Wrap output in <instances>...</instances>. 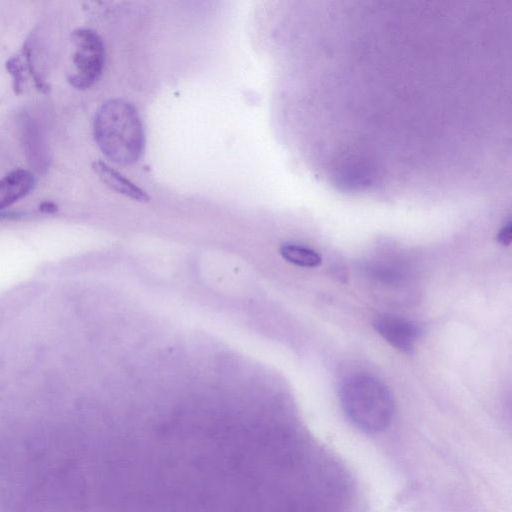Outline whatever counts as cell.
Instances as JSON below:
<instances>
[{"label": "cell", "instance_id": "obj_10", "mask_svg": "<svg viewBox=\"0 0 512 512\" xmlns=\"http://www.w3.org/2000/svg\"><path fill=\"white\" fill-rule=\"evenodd\" d=\"M7 69L13 76V88L16 94H20L23 90V65L19 58L13 57L7 62Z\"/></svg>", "mask_w": 512, "mask_h": 512}, {"label": "cell", "instance_id": "obj_12", "mask_svg": "<svg viewBox=\"0 0 512 512\" xmlns=\"http://www.w3.org/2000/svg\"><path fill=\"white\" fill-rule=\"evenodd\" d=\"M40 209L43 212H55L57 210V207L52 202H44L41 204Z\"/></svg>", "mask_w": 512, "mask_h": 512}, {"label": "cell", "instance_id": "obj_5", "mask_svg": "<svg viewBox=\"0 0 512 512\" xmlns=\"http://www.w3.org/2000/svg\"><path fill=\"white\" fill-rule=\"evenodd\" d=\"M373 326L378 334L396 349L409 353L422 334L419 324L403 317L383 314L378 316Z\"/></svg>", "mask_w": 512, "mask_h": 512}, {"label": "cell", "instance_id": "obj_1", "mask_svg": "<svg viewBox=\"0 0 512 512\" xmlns=\"http://www.w3.org/2000/svg\"><path fill=\"white\" fill-rule=\"evenodd\" d=\"M284 469L269 429L88 432L83 512H283Z\"/></svg>", "mask_w": 512, "mask_h": 512}, {"label": "cell", "instance_id": "obj_9", "mask_svg": "<svg viewBox=\"0 0 512 512\" xmlns=\"http://www.w3.org/2000/svg\"><path fill=\"white\" fill-rule=\"evenodd\" d=\"M279 252L284 260L299 267L314 268L322 261L316 251L296 244H284Z\"/></svg>", "mask_w": 512, "mask_h": 512}, {"label": "cell", "instance_id": "obj_8", "mask_svg": "<svg viewBox=\"0 0 512 512\" xmlns=\"http://www.w3.org/2000/svg\"><path fill=\"white\" fill-rule=\"evenodd\" d=\"M35 178L26 169H15L0 179V210L25 197L33 188Z\"/></svg>", "mask_w": 512, "mask_h": 512}, {"label": "cell", "instance_id": "obj_3", "mask_svg": "<svg viewBox=\"0 0 512 512\" xmlns=\"http://www.w3.org/2000/svg\"><path fill=\"white\" fill-rule=\"evenodd\" d=\"M340 402L347 418L360 430L376 433L393 418L394 402L387 386L370 375H356L340 389Z\"/></svg>", "mask_w": 512, "mask_h": 512}, {"label": "cell", "instance_id": "obj_4", "mask_svg": "<svg viewBox=\"0 0 512 512\" xmlns=\"http://www.w3.org/2000/svg\"><path fill=\"white\" fill-rule=\"evenodd\" d=\"M71 42L73 52L68 82L76 89L85 90L101 77L105 62L104 44L97 32L87 28L73 31Z\"/></svg>", "mask_w": 512, "mask_h": 512}, {"label": "cell", "instance_id": "obj_2", "mask_svg": "<svg viewBox=\"0 0 512 512\" xmlns=\"http://www.w3.org/2000/svg\"><path fill=\"white\" fill-rule=\"evenodd\" d=\"M94 139L102 153L120 165L137 162L145 149V132L137 109L123 99H110L97 110Z\"/></svg>", "mask_w": 512, "mask_h": 512}, {"label": "cell", "instance_id": "obj_7", "mask_svg": "<svg viewBox=\"0 0 512 512\" xmlns=\"http://www.w3.org/2000/svg\"><path fill=\"white\" fill-rule=\"evenodd\" d=\"M92 169L100 181L112 191L138 202H149V195L118 171L101 160L92 163Z\"/></svg>", "mask_w": 512, "mask_h": 512}, {"label": "cell", "instance_id": "obj_11", "mask_svg": "<svg viewBox=\"0 0 512 512\" xmlns=\"http://www.w3.org/2000/svg\"><path fill=\"white\" fill-rule=\"evenodd\" d=\"M511 239H512V226H511V223L508 222L498 232V234H497V241L501 245L508 246L511 243Z\"/></svg>", "mask_w": 512, "mask_h": 512}, {"label": "cell", "instance_id": "obj_6", "mask_svg": "<svg viewBox=\"0 0 512 512\" xmlns=\"http://www.w3.org/2000/svg\"><path fill=\"white\" fill-rule=\"evenodd\" d=\"M20 140L30 166L38 173H45L50 156L44 132L36 119L28 114L19 117Z\"/></svg>", "mask_w": 512, "mask_h": 512}]
</instances>
